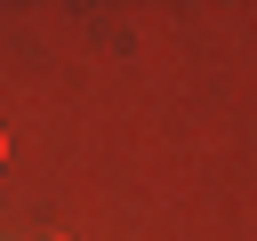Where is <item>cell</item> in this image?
I'll return each mask as SVG.
<instances>
[{"label": "cell", "mask_w": 257, "mask_h": 241, "mask_svg": "<svg viewBox=\"0 0 257 241\" xmlns=\"http://www.w3.org/2000/svg\"><path fill=\"white\" fill-rule=\"evenodd\" d=\"M40 241H64V233H40Z\"/></svg>", "instance_id": "6da1fadb"}, {"label": "cell", "mask_w": 257, "mask_h": 241, "mask_svg": "<svg viewBox=\"0 0 257 241\" xmlns=\"http://www.w3.org/2000/svg\"><path fill=\"white\" fill-rule=\"evenodd\" d=\"M0 153H8V137H0Z\"/></svg>", "instance_id": "7a4b0ae2"}]
</instances>
